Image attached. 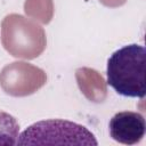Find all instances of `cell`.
<instances>
[{"instance_id": "7a4b0ae2", "label": "cell", "mask_w": 146, "mask_h": 146, "mask_svg": "<svg viewBox=\"0 0 146 146\" xmlns=\"http://www.w3.org/2000/svg\"><path fill=\"white\" fill-rule=\"evenodd\" d=\"M17 139L24 144H87L97 145L95 136L83 125L65 120H47L30 125Z\"/></svg>"}, {"instance_id": "277c9868", "label": "cell", "mask_w": 146, "mask_h": 146, "mask_svg": "<svg viewBox=\"0 0 146 146\" xmlns=\"http://www.w3.org/2000/svg\"><path fill=\"white\" fill-rule=\"evenodd\" d=\"M19 125L15 117L0 111V139L2 144H16V138L18 137Z\"/></svg>"}, {"instance_id": "6da1fadb", "label": "cell", "mask_w": 146, "mask_h": 146, "mask_svg": "<svg viewBox=\"0 0 146 146\" xmlns=\"http://www.w3.org/2000/svg\"><path fill=\"white\" fill-rule=\"evenodd\" d=\"M146 50L131 43L114 51L107 60L106 82L119 95L144 98L146 94Z\"/></svg>"}, {"instance_id": "3957f363", "label": "cell", "mask_w": 146, "mask_h": 146, "mask_svg": "<svg viewBox=\"0 0 146 146\" xmlns=\"http://www.w3.org/2000/svg\"><path fill=\"white\" fill-rule=\"evenodd\" d=\"M110 136L117 143L135 145L145 136L146 122L138 112L123 111L114 114L108 123Z\"/></svg>"}]
</instances>
